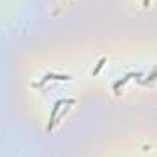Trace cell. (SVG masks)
<instances>
[{
  "label": "cell",
  "instance_id": "1",
  "mask_svg": "<svg viewBox=\"0 0 157 157\" xmlns=\"http://www.w3.org/2000/svg\"><path fill=\"white\" fill-rule=\"evenodd\" d=\"M46 79H55V80H69V75H46Z\"/></svg>",
  "mask_w": 157,
  "mask_h": 157
},
{
  "label": "cell",
  "instance_id": "2",
  "mask_svg": "<svg viewBox=\"0 0 157 157\" xmlns=\"http://www.w3.org/2000/svg\"><path fill=\"white\" fill-rule=\"evenodd\" d=\"M104 62H106V59H101V60H99V64H97V68H95V69L91 71V75H97V73L101 71V68L104 66Z\"/></svg>",
  "mask_w": 157,
  "mask_h": 157
}]
</instances>
